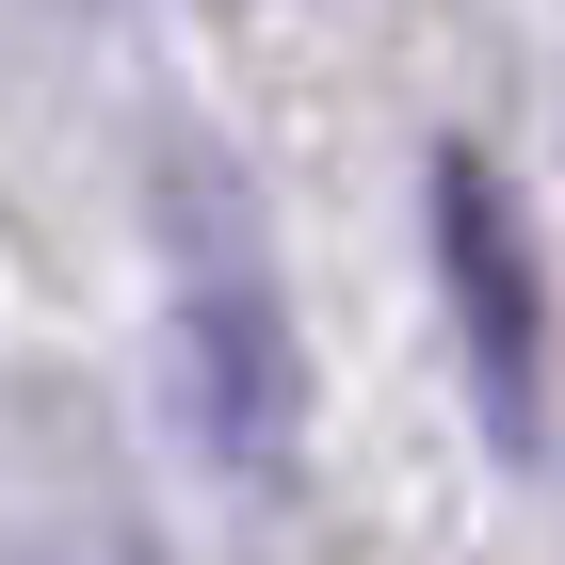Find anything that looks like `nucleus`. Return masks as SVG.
Segmentation results:
<instances>
[{
	"label": "nucleus",
	"mask_w": 565,
	"mask_h": 565,
	"mask_svg": "<svg viewBox=\"0 0 565 565\" xmlns=\"http://www.w3.org/2000/svg\"><path fill=\"white\" fill-rule=\"evenodd\" d=\"M420 259H436V323H452L484 452H533L550 436V259H533V211L484 130L420 146Z\"/></svg>",
	"instance_id": "2"
},
{
	"label": "nucleus",
	"mask_w": 565,
	"mask_h": 565,
	"mask_svg": "<svg viewBox=\"0 0 565 565\" xmlns=\"http://www.w3.org/2000/svg\"><path fill=\"white\" fill-rule=\"evenodd\" d=\"M162 372H178V436L226 484H291V452H307V340H291L275 243H259V211H243L226 162L162 178Z\"/></svg>",
	"instance_id": "1"
}]
</instances>
